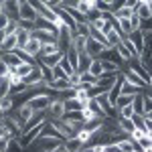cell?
<instances>
[{"label":"cell","instance_id":"ac0fdd59","mask_svg":"<svg viewBox=\"0 0 152 152\" xmlns=\"http://www.w3.org/2000/svg\"><path fill=\"white\" fill-rule=\"evenodd\" d=\"M0 59H2L8 67H18V65L23 63V59L18 57L16 53H2V57H0Z\"/></svg>","mask_w":152,"mask_h":152},{"label":"cell","instance_id":"f6af8a7d","mask_svg":"<svg viewBox=\"0 0 152 152\" xmlns=\"http://www.w3.org/2000/svg\"><path fill=\"white\" fill-rule=\"evenodd\" d=\"M148 89H152V75H150V83H148Z\"/></svg>","mask_w":152,"mask_h":152},{"label":"cell","instance_id":"d6a6232c","mask_svg":"<svg viewBox=\"0 0 152 152\" xmlns=\"http://www.w3.org/2000/svg\"><path fill=\"white\" fill-rule=\"evenodd\" d=\"M18 28H20V26H18V23H16V20H10V23H8V26L4 28V33H6V37H8V35H16V31H18Z\"/></svg>","mask_w":152,"mask_h":152},{"label":"cell","instance_id":"6da1fadb","mask_svg":"<svg viewBox=\"0 0 152 152\" xmlns=\"http://www.w3.org/2000/svg\"><path fill=\"white\" fill-rule=\"evenodd\" d=\"M53 99H55V95L51 94V91H41L39 95H35L33 99H28L24 104L31 105V110L35 114H47V110H49V105L53 104Z\"/></svg>","mask_w":152,"mask_h":152},{"label":"cell","instance_id":"b9f144b4","mask_svg":"<svg viewBox=\"0 0 152 152\" xmlns=\"http://www.w3.org/2000/svg\"><path fill=\"white\" fill-rule=\"evenodd\" d=\"M4 39H6V33H4V31H0V45L4 43Z\"/></svg>","mask_w":152,"mask_h":152},{"label":"cell","instance_id":"1f68e13d","mask_svg":"<svg viewBox=\"0 0 152 152\" xmlns=\"http://www.w3.org/2000/svg\"><path fill=\"white\" fill-rule=\"evenodd\" d=\"M69 85L73 87V89L81 87V75H79V73H73V75L69 77Z\"/></svg>","mask_w":152,"mask_h":152},{"label":"cell","instance_id":"ab89813d","mask_svg":"<svg viewBox=\"0 0 152 152\" xmlns=\"http://www.w3.org/2000/svg\"><path fill=\"white\" fill-rule=\"evenodd\" d=\"M0 77H8V65L0 59Z\"/></svg>","mask_w":152,"mask_h":152},{"label":"cell","instance_id":"f1b7e54d","mask_svg":"<svg viewBox=\"0 0 152 152\" xmlns=\"http://www.w3.org/2000/svg\"><path fill=\"white\" fill-rule=\"evenodd\" d=\"M102 61V67H104V73H120V67L112 61H105V59H99Z\"/></svg>","mask_w":152,"mask_h":152},{"label":"cell","instance_id":"44dd1931","mask_svg":"<svg viewBox=\"0 0 152 152\" xmlns=\"http://www.w3.org/2000/svg\"><path fill=\"white\" fill-rule=\"evenodd\" d=\"M59 51H61L59 43H47V45H43V49H41V57H49V55H55V53H59Z\"/></svg>","mask_w":152,"mask_h":152},{"label":"cell","instance_id":"74e56055","mask_svg":"<svg viewBox=\"0 0 152 152\" xmlns=\"http://www.w3.org/2000/svg\"><path fill=\"white\" fill-rule=\"evenodd\" d=\"M152 114V99L144 94V116H150Z\"/></svg>","mask_w":152,"mask_h":152},{"label":"cell","instance_id":"7c38bea8","mask_svg":"<svg viewBox=\"0 0 152 152\" xmlns=\"http://www.w3.org/2000/svg\"><path fill=\"white\" fill-rule=\"evenodd\" d=\"M128 39L132 41V45L136 47L138 55H142V53H144V33H142V31H136V33H132Z\"/></svg>","mask_w":152,"mask_h":152},{"label":"cell","instance_id":"f546056e","mask_svg":"<svg viewBox=\"0 0 152 152\" xmlns=\"http://www.w3.org/2000/svg\"><path fill=\"white\" fill-rule=\"evenodd\" d=\"M89 28H91V24L89 23H83V24H77V37H85V39H89Z\"/></svg>","mask_w":152,"mask_h":152},{"label":"cell","instance_id":"9a60e30c","mask_svg":"<svg viewBox=\"0 0 152 152\" xmlns=\"http://www.w3.org/2000/svg\"><path fill=\"white\" fill-rule=\"evenodd\" d=\"M136 12H138V16L142 18V23L152 18V8H150V4H148V0H140V6H138Z\"/></svg>","mask_w":152,"mask_h":152},{"label":"cell","instance_id":"cb8c5ba5","mask_svg":"<svg viewBox=\"0 0 152 152\" xmlns=\"http://www.w3.org/2000/svg\"><path fill=\"white\" fill-rule=\"evenodd\" d=\"M33 69H35V63H20V65L16 67V73L24 79L26 75H31V73H33Z\"/></svg>","mask_w":152,"mask_h":152},{"label":"cell","instance_id":"7a4b0ae2","mask_svg":"<svg viewBox=\"0 0 152 152\" xmlns=\"http://www.w3.org/2000/svg\"><path fill=\"white\" fill-rule=\"evenodd\" d=\"M18 8H20V20H23V23H35V20H37L39 14H37L33 2L23 0V2H18Z\"/></svg>","mask_w":152,"mask_h":152},{"label":"cell","instance_id":"d4e9b609","mask_svg":"<svg viewBox=\"0 0 152 152\" xmlns=\"http://www.w3.org/2000/svg\"><path fill=\"white\" fill-rule=\"evenodd\" d=\"M134 104V97H130V95H120L116 102V110L120 112V110H124V107H128V105Z\"/></svg>","mask_w":152,"mask_h":152},{"label":"cell","instance_id":"4316f807","mask_svg":"<svg viewBox=\"0 0 152 152\" xmlns=\"http://www.w3.org/2000/svg\"><path fill=\"white\" fill-rule=\"evenodd\" d=\"M12 87H10V81H8V77H0V97H6V95H10Z\"/></svg>","mask_w":152,"mask_h":152},{"label":"cell","instance_id":"836d02e7","mask_svg":"<svg viewBox=\"0 0 152 152\" xmlns=\"http://www.w3.org/2000/svg\"><path fill=\"white\" fill-rule=\"evenodd\" d=\"M134 105H128V107H124V110H120V118H128V120H132L134 118Z\"/></svg>","mask_w":152,"mask_h":152},{"label":"cell","instance_id":"60d3db41","mask_svg":"<svg viewBox=\"0 0 152 152\" xmlns=\"http://www.w3.org/2000/svg\"><path fill=\"white\" fill-rule=\"evenodd\" d=\"M144 132L152 136V118H146V122H144Z\"/></svg>","mask_w":152,"mask_h":152},{"label":"cell","instance_id":"f35d334b","mask_svg":"<svg viewBox=\"0 0 152 152\" xmlns=\"http://www.w3.org/2000/svg\"><path fill=\"white\" fill-rule=\"evenodd\" d=\"M138 144L142 146V150H148V148H152V136H148V134H146V136H144V138H142Z\"/></svg>","mask_w":152,"mask_h":152},{"label":"cell","instance_id":"8fae6325","mask_svg":"<svg viewBox=\"0 0 152 152\" xmlns=\"http://www.w3.org/2000/svg\"><path fill=\"white\" fill-rule=\"evenodd\" d=\"M18 49V41H16V35H8L4 39V43L0 45V51L2 53H14Z\"/></svg>","mask_w":152,"mask_h":152},{"label":"cell","instance_id":"ee69618b","mask_svg":"<svg viewBox=\"0 0 152 152\" xmlns=\"http://www.w3.org/2000/svg\"><path fill=\"white\" fill-rule=\"evenodd\" d=\"M144 94H146V95H148V97H150V99H152V89H146Z\"/></svg>","mask_w":152,"mask_h":152},{"label":"cell","instance_id":"277c9868","mask_svg":"<svg viewBox=\"0 0 152 152\" xmlns=\"http://www.w3.org/2000/svg\"><path fill=\"white\" fill-rule=\"evenodd\" d=\"M47 118H49V122L65 118V105H63L61 99H53V104L49 105V110H47Z\"/></svg>","mask_w":152,"mask_h":152},{"label":"cell","instance_id":"5bb4252c","mask_svg":"<svg viewBox=\"0 0 152 152\" xmlns=\"http://www.w3.org/2000/svg\"><path fill=\"white\" fill-rule=\"evenodd\" d=\"M91 63H94V59L89 57L87 53H81L79 55V63H77V73H87L89 67H91Z\"/></svg>","mask_w":152,"mask_h":152},{"label":"cell","instance_id":"7402d4cb","mask_svg":"<svg viewBox=\"0 0 152 152\" xmlns=\"http://www.w3.org/2000/svg\"><path fill=\"white\" fill-rule=\"evenodd\" d=\"M65 59H67V61L71 63V67H73V69L77 71V63H79V53H77V51H75L73 47H71L69 51L65 53Z\"/></svg>","mask_w":152,"mask_h":152},{"label":"cell","instance_id":"ba28073f","mask_svg":"<svg viewBox=\"0 0 152 152\" xmlns=\"http://www.w3.org/2000/svg\"><path fill=\"white\" fill-rule=\"evenodd\" d=\"M63 57H65V53L59 51V53H55V55H49V57H39V63H43L45 67H49V69H55L59 63L63 61Z\"/></svg>","mask_w":152,"mask_h":152},{"label":"cell","instance_id":"52a82bcc","mask_svg":"<svg viewBox=\"0 0 152 152\" xmlns=\"http://www.w3.org/2000/svg\"><path fill=\"white\" fill-rule=\"evenodd\" d=\"M41 49H43V43L31 37V41L26 43V47H24L23 51H24V53H26L31 59H35V61H37V57H41Z\"/></svg>","mask_w":152,"mask_h":152},{"label":"cell","instance_id":"9c48e42d","mask_svg":"<svg viewBox=\"0 0 152 152\" xmlns=\"http://www.w3.org/2000/svg\"><path fill=\"white\" fill-rule=\"evenodd\" d=\"M122 85H124V73L118 77V81L112 85V89L107 91V97H110V104H114L116 105V102H118V97L122 95Z\"/></svg>","mask_w":152,"mask_h":152},{"label":"cell","instance_id":"5b68a950","mask_svg":"<svg viewBox=\"0 0 152 152\" xmlns=\"http://www.w3.org/2000/svg\"><path fill=\"white\" fill-rule=\"evenodd\" d=\"M61 144H63L61 140L49 138V136H41V138L37 140V146H39V150H41V152H55Z\"/></svg>","mask_w":152,"mask_h":152},{"label":"cell","instance_id":"30bf717a","mask_svg":"<svg viewBox=\"0 0 152 152\" xmlns=\"http://www.w3.org/2000/svg\"><path fill=\"white\" fill-rule=\"evenodd\" d=\"M124 79H126L128 83H132L134 87H138L140 91H142V89H148V85L142 81V79H140V77H138V75H136L132 69H126V71H124Z\"/></svg>","mask_w":152,"mask_h":152},{"label":"cell","instance_id":"484cf974","mask_svg":"<svg viewBox=\"0 0 152 152\" xmlns=\"http://www.w3.org/2000/svg\"><path fill=\"white\" fill-rule=\"evenodd\" d=\"M134 112L138 114V116H144V94H140V95H136L134 97Z\"/></svg>","mask_w":152,"mask_h":152},{"label":"cell","instance_id":"ffe728a7","mask_svg":"<svg viewBox=\"0 0 152 152\" xmlns=\"http://www.w3.org/2000/svg\"><path fill=\"white\" fill-rule=\"evenodd\" d=\"M63 146H65V150L67 152H81V148H83V144L77 138H69V140H65L63 142Z\"/></svg>","mask_w":152,"mask_h":152},{"label":"cell","instance_id":"4fadbf2b","mask_svg":"<svg viewBox=\"0 0 152 152\" xmlns=\"http://www.w3.org/2000/svg\"><path fill=\"white\" fill-rule=\"evenodd\" d=\"M63 105H65V114H73V112H81L83 107H85V104H81L77 97H71V99H67V102H63Z\"/></svg>","mask_w":152,"mask_h":152},{"label":"cell","instance_id":"2e32d148","mask_svg":"<svg viewBox=\"0 0 152 152\" xmlns=\"http://www.w3.org/2000/svg\"><path fill=\"white\" fill-rule=\"evenodd\" d=\"M12 110H14V97H12V95L0 97V112H2L4 116H8Z\"/></svg>","mask_w":152,"mask_h":152},{"label":"cell","instance_id":"603a6c76","mask_svg":"<svg viewBox=\"0 0 152 152\" xmlns=\"http://www.w3.org/2000/svg\"><path fill=\"white\" fill-rule=\"evenodd\" d=\"M89 73L94 75L95 79H99V77L104 75V67H102V61H99V59H94V63H91V67H89Z\"/></svg>","mask_w":152,"mask_h":152},{"label":"cell","instance_id":"d6986e66","mask_svg":"<svg viewBox=\"0 0 152 152\" xmlns=\"http://www.w3.org/2000/svg\"><path fill=\"white\" fill-rule=\"evenodd\" d=\"M118 126H120V130L126 134V136H130L132 132H134V122L132 120H128V118H118Z\"/></svg>","mask_w":152,"mask_h":152},{"label":"cell","instance_id":"4dcf8cb0","mask_svg":"<svg viewBox=\"0 0 152 152\" xmlns=\"http://www.w3.org/2000/svg\"><path fill=\"white\" fill-rule=\"evenodd\" d=\"M24 148L20 146V142L16 140V138H10L8 140V148H6V152H23Z\"/></svg>","mask_w":152,"mask_h":152},{"label":"cell","instance_id":"7bdbcfd3","mask_svg":"<svg viewBox=\"0 0 152 152\" xmlns=\"http://www.w3.org/2000/svg\"><path fill=\"white\" fill-rule=\"evenodd\" d=\"M55 152H67V150H65V146L61 144V146H59V148H57V150H55Z\"/></svg>","mask_w":152,"mask_h":152},{"label":"cell","instance_id":"3957f363","mask_svg":"<svg viewBox=\"0 0 152 152\" xmlns=\"http://www.w3.org/2000/svg\"><path fill=\"white\" fill-rule=\"evenodd\" d=\"M122 75V71L120 73H104L99 79H97V83H95V87L99 89V91H104V94H107L110 89H112V85L118 81V77Z\"/></svg>","mask_w":152,"mask_h":152},{"label":"cell","instance_id":"e575fe53","mask_svg":"<svg viewBox=\"0 0 152 152\" xmlns=\"http://www.w3.org/2000/svg\"><path fill=\"white\" fill-rule=\"evenodd\" d=\"M132 122H134V128H140V130H144V122H146V116H138V114H134Z\"/></svg>","mask_w":152,"mask_h":152},{"label":"cell","instance_id":"e0dca14e","mask_svg":"<svg viewBox=\"0 0 152 152\" xmlns=\"http://www.w3.org/2000/svg\"><path fill=\"white\" fill-rule=\"evenodd\" d=\"M16 41H18V49L23 51L24 47H26V43L31 41V31H26V28H18L16 31ZM16 49V51H18Z\"/></svg>","mask_w":152,"mask_h":152},{"label":"cell","instance_id":"83f0119b","mask_svg":"<svg viewBox=\"0 0 152 152\" xmlns=\"http://www.w3.org/2000/svg\"><path fill=\"white\" fill-rule=\"evenodd\" d=\"M75 97H77L81 104H87V102L91 99V95H89V89H85V87H77V89H75Z\"/></svg>","mask_w":152,"mask_h":152},{"label":"cell","instance_id":"d590c367","mask_svg":"<svg viewBox=\"0 0 152 152\" xmlns=\"http://www.w3.org/2000/svg\"><path fill=\"white\" fill-rule=\"evenodd\" d=\"M53 79L57 81V79H69V77H67V73H65V71H63V69L57 65V67L53 69Z\"/></svg>","mask_w":152,"mask_h":152},{"label":"cell","instance_id":"8992f818","mask_svg":"<svg viewBox=\"0 0 152 152\" xmlns=\"http://www.w3.org/2000/svg\"><path fill=\"white\" fill-rule=\"evenodd\" d=\"M2 12L10 18V20H20V8H18V2H2Z\"/></svg>","mask_w":152,"mask_h":152},{"label":"cell","instance_id":"8d00e7d4","mask_svg":"<svg viewBox=\"0 0 152 152\" xmlns=\"http://www.w3.org/2000/svg\"><path fill=\"white\" fill-rule=\"evenodd\" d=\"M144 136H146V132H144V130H140V128H136L134 132H132V134H130V138H132L134 142H140Z\"/></svg>","mask_w":152,"mask_h":152}]
</instances>
